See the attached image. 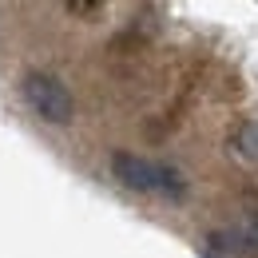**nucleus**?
<instances>
[{"label": "nucleus", "mask_w": 258, "mask_h": 258, "mask_svg": "<svg viewBox=\"0 0 258 258\" xmlns=\"http://www.w3.org/2000/svg\"><path fill=\"white\" fill-rule=\"evenodd\" d=\"M111 171L115 179L131 187V191H143V195H167V199H179L183 195V175L163 167V163L151 159H139V155H127V151H115L111 155Z\"/></svg>", "instance_id": "obj_1"}, {"label": "nucleus", "mask_w": 258, "mask_h": 258, "mask_svg": "<svg viewBox=\"0 0 258 258\" xmlns=\"http://www.w3.org/2000/svg\"><path fill=\"white\" fill-rule=\"evenodd\" d=\"M24 99L40 119L48 123H72L76 115V103H72V92L56 76H44V72H28L24 76Z\"/></svg>", "instance_id": "obj_2"}, {"label": "nucleus", "mask_w": 258, "mask_h": 258, "mask_svg": "<svg viewBox=\"0 0 258 258\" xmlns=\"http://www.w3.org/2000/svg\"><path fill=\"white\" fill-rule=\"evenodd\" d=\"M234 151H242V155L258 159V123H246V127L234 135Z\"/></svg>", "instance_id": "obj_3"}, {"label": "nucleus", "mask_w": 258, "mask_h": 258, "mask_svg": "<svg viewBox=\"0 0 258 258\" xmlns=\"http://www.w3.org/2000/svg\"><path fill=\"white\" fill-rule=\"evenodd\" d=\"M99 4H103V0H68V8H72V12H96Z\"/></svg>", "instance_id": "obj_4"}, {"label": "nucleus", "mask_w": 258, "mask_h": 258, "mask_svg": "<svg viewBox=\"0 0 258 258\" xmlns=\"http://www.w3.org/2000/svg\"><path fill=\"white\" fill-rule=\"evenodd\" d=\"M250 242H258V219L250 223Z\"/></svg>", "instance_id": "obj_5"}]
</instances>
